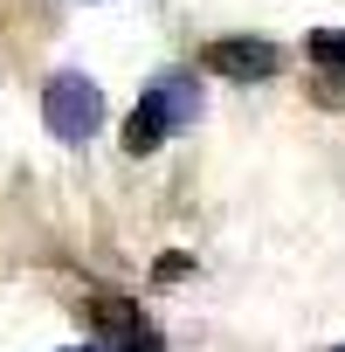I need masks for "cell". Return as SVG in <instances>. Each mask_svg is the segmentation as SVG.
I'll use <instances>...</instances> for the list:
<instances>
[{"mask_svg":"<svg viewBox=\"0 0 345 352\" xmlns=\"http://www.w3.org/2000/svg\"><path fill=\"white\" fill-rule=\"evenodd\" d=\"M69 352H111V345H97V338H90V345H69Z\"/></svg>","mask_w":345,"mask_h":352,"instance_id":"cell-7","label":"cell"},{"mask_svg":"<svg viewBox=\"0 0 345 352\" xmlns=\"http://www.w3.org/2000/svg\"><path fill=\"white\" fill-rule=\"evenodd\" d=\"M42 118H49V131H56L63 145H83V138L104 124V90H97L90 76L63 69V76H49V90H42Z\"/></svg>","mask_w":345,"mask_h":352,"instance_id":"cell-1","label":"cell"},{"mask_svg":"<svg viewBox=\"0 0 345 352\" xmlns=\"http://www.w3.org/2000/svg\"><path fill=\"white\" fill-rule=\"evenodd\" d=\"M187 270H194V263H187V256H159V270H152V276H159V283H180V276H187Z\"/></svg>","mask_w":345,"mask_h":352,"instance_id":"cell-6","label":"cell"},{"mask_svg":"<svg viewBox=\"0 0 345 352\" xmlns=\"http://www.w3.org/2000/svg\"><path fill=\"white\" fill-rule=\"evenodd\" d=\"M311 63L318 69H345V28H318L311 35Z\"/></svg>","mask_w":345,"mask_h":352,"instance_id":"cell-5","label":"cell"},{"mask_svg":"<svg viewBox=\"0 0 345 352\" xmlns=\"http://www.w3.org/2000/svg\"><path fill=\"white\" fill-rule=\"evenodd\" d=\"M208 69H214V76H235V83H269V76L283 69V56H276V42L221 35V42H208Z\"/></svg>","mask_w":345,"mask_h":352,"instance_id":"cell-2","label":"cell"},{"mask_svg":"<svg viewBox=\"0 0 345 352\" xmlns=\"http://www.w3.org/2000/svg\"><path fill=\"white\" fill-rule=\"evenodd\" d=\"M159 138H166V118H159V111H152V104H138V111H131V118H124V152H131V159H138V152H152V145H159Z\"/></svg>","mask_w":345,"mask_h":352,"instance_id":"cell-4","label":"cell"},{"mask_svg":"<svg viewBox=\"0 0 345 352\" xmlns=\"http://www.w3.org/2000/svg\"><path fill=\"white\" fill-rule=\"evenodd\" d=\"M338 352H345V345H338Z\"/></svg>","mask_w":345,"mask_h":352,"instance_id":"cell-8","label":"cell"},{"mask_svg":"<svg viewBox=\"0 0 345 352\" xmlns=\"http://www.w3.org/2000/svg\"><path fill=\"white\" fill-rule=\"evenodd\" d=\"M145 104L166 118V131H172V124H194V118H201V83H194V76H159V83L145 90Z\"/></svg>","mask_w":345,"mask_h":352,"instance_id":"cell-3","label":"cell"}]
</instances>
